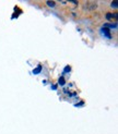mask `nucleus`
I'll return each instance as SVG.
<instances>
[{
    "mask_svg": "<svg viewBox=\"0 0 118 134\" xmlns=\"http://www.w3.org/2000/svg\"><path fill=\"white\" fill-rule=\"evenodd\" d=\"M97 8V3L95 1H87L84 5V9L85 10H94Z\"/></svg>",
    "mask_w": 118,
    "mask_h": 134,
    "instance_id": "nucleus-1",
    "label": "nucleus"
},
{
    "mask_svg": "<svg viewBox=\"0 0 118 134\" xmlns=\"http://www.w3.org/2000/svg\"><path fill=\"white\" fill-rule=\"evenodd\" d=\"M106 19L109 20V21H115V22H117V13H107L106 14Z\"/></svg>",
    "mask_w": 118,
    "mask_h": 134,
    "instance_id": "nucleus-2",
    "label": "nucleus"
},
{
    "mask_svg": "<svg viewBox=\"0 0 118 134\" xmlns=\"http://www.w3.org/2000/svg\"><path fill=\"white\" fill-rule=\"evenodd\" d=\"M102 31L104 32V33H105V35L107 36V37H109V38H110V34H109V30H108V28H105V27H104Z\"/></svg>",
    "mask_w": 118,
    "mask_h": 134,
    "instance_id": "nucleus-3",
    "label": "nucleus"
},
{
    "mask_svg": "<svg viewBox=\"0 0 118 134\" xmlns=\"http://www.w3.org/2000/svg\"><path fill=\"white\" fill-rule=\"evenodd\" d=\"M104 27H105V28H106V27H114V28H115V27H117V25H116V24H109V23H108V24H105Z\"/></svg>",
    "mask_w": 118,
    "mask_h": 134,
    "instance_id": "nucleus-4",
    "label": "nucleus"
},
{
    "mask_svg": "<svg viewBox=\"0 0 118 134\" xmlns=\"http://www.w3.org/2000/svg\"><path fill=\"white\" fill-rule=\"evenodd\" d=\"M47 6H49V7H55V1H47Z\"/></svg>",
    "mask_w": 118,
    "mask_h": 134,
    "instance_id": "nucleus-5",
    "label": "nucleus"
},
{
    "mask_svg": "<svg viewBox=\"0 0 118 134\" xmlns=\"http://www.w3.org/2000/svg\"><path fill=\"white\" fill-rule=\"evenodd\" d=\"M117 7H118V2H117V1H113V2H112V8H115V9H116Z\"/></svg>",
    "mask_w": 118,
    "mask_h": 134,
    "instance_id": "nucleus-6",
    "label": "nucleus"
},
{
    "mask_svg": "<svg viewBox=\"0 0 118 134\" xmlns=\"http://www.w3.org/2000/svg\"><path fill=\"white\" fill-rule=\"evenodd\" d=\"M59 83H60L61 85H64L65 84V79L64 78H60V79H59Z\"/></svg>",
    "mask_w": 118,
    "mask_h": 134,
    "instance_id": "nucleus-7",
    "label": "nucleus"
},
{
    "mask_svg": "<svg viewBox=\"0 0 118 134\" xmlns=\"http://www.w3.org/2000/svg\"><path fill=\"white\" fill-rule=\"evenodd\" d=\"M39 71H40V66H38L37 69H36V70H34V73H38Z\"/></svg>",
    "mask_w": 118,
    "mask_h": 134,
    "instance_id": "nucleus-8",
    "label": "nucleus"
}]
</instances>
